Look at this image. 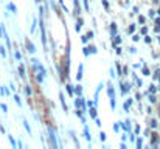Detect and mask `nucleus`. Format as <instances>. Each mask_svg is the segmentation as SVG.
Instances as JSON below:
<instances>
[{
    "instance_id": "f8f14e48",
    "label": "nucleus",
    "mask_w": 160,
    "mask_h": 149,
    "mask_svg": "<svg viewBox=\"0 0 160 149\" xmlns=\"http://www.w3.org/2000/svg\"><path fill=\"white\" fill-rule=\"evenodd\" d=\"M25 93H27V95H31V89H30V86L25 87Z\"/></svg>"
},
{
    "instance_id": "ddd939ff",
    "label": "nucleus",
    "mask_w": 160,
    "mask_h": 149,
    "mask_svg": "<svg viewBox=\"0 0 160 149\" xmlns=\"http://www.w3.org/2000/svg\"><path fill=\"white\" fill-rule=\"evenodd\" d=\"M84 135H86V138H87V140H90V135H89V131H87V127L84 129Z\"/></svg>"
},
{
    "instance_id": "7ed1b4c3",
    "label": "nucleus",
    "mask_w": 160,
    "mask_h": 149,
    "mask_svg": "<svg viewBox=\"0 0 160 149\" xmlns=\"http://www.w3.org/2000/svg\"><path fill=\"white\" fill-rule=\"evenodd\" d=\"M19 75H20V78H25V68H23V65H19Z\"/></svg>"
},
{
    "instance_id": "9d476101",
    "label": "nucleus",
    "mask_w": 160,
    "mask_h": 149,
    "mask_svg": "<svg viewBox=\"0 0 160 149\" xmlns=\"http://www.w3.org/2000/svg\"><path fill=\"white\" fill-rule=\"evenodd\" d=\"M75 92H76V95H78V97H81V93H82V90H81V86H78Z\"/></svg>"
},
{
    "instance_id": "9b49d317",
    "label": "nucleus",
    "mask_w": 160,
    "mask_h": 149,
    "mask_svg": "<svg viewBox=\"0 0 160 149\" xmlns=\"http://www.w3.org/2000/svg\"><path fill=\"white\" fill-rule=\"evenodd\" d=\"M14 57H16V59H19V61H20V57H22V56H20V53H19L17 50L14 51Z\"/></svg>"
},
{
    "instance_id": "f3484780",
    "label": "nucleus",
    "mask_w": 160,
    "mask_h": 149,
    "mask_svg": "<svg viewBox=\"0 0 160 149\" xmlns=\"http://www.w3.org/2000/svg\"><path fill=\"white\" fill-rule=\"evenodd\" d=\"M67 90H68V93H70V95H73V90H72V86H67Z\"/></svg>"
},
{
    "instance_id": "f257e3e1",
    "label": "nucleus",
    "mask_w": 160,
    "mask_h": 149,
    "mask_svg": "<svg viewBox=\"0 0 160 149\" xmlns=\"http://www.w3.org/2000/svg\"><path fill=\"white\" fill-rule=\"evenodd\" d=\"M27 48H28V51H30V53H34V51H36L34 45H33V44H31L30 41H27Z\"/></svg>"
},
{
    "instance_id": "aec40b11",
    "label": "nucleus",
    "mask_w": 160,
    "mask_h": 149,
    "mask_svg": "<svg viewBox=\"0 0 160 149\" xmlns=\"http://www.w3.org/2000/svg\"><path fill=\"white\" fill-rule=\"evenodd\" d=\"M14 99H16V102H17V104H20V99H19V97H17V95L14 97Z\"/></svg>"
},
{
    "instance_id": "f03ea898",
    "label": "nucleus",
    "mask_w": 160,
    "mask_h": 149,
    "mask_svg": "<svg viewBox=\"0 0 160 149\" xmlns=\"http://www.w3.org/2000/svg\"><path fill=\"white\" fill-rule=\"evenodd\" d=\"M73 5H75V12L79 14V12H81V9H79V2H78V0H73Z\"/></svg>"
},
{
    "instance_id": "423d86ee",
    "label": "nucleus",
    "mask_w": 160,
    "mask_h": 149,
    "mask_svg": "<svg viewBox=\"0 0 160 149\" xmlns=\"http://www.w3.org/2000/svg\"><path fill=\"white\" fill-rule=\"evenodd\" d=\"M81 78H82V65H79V73L76 75V79H78V81H79Z\"/></svg>"
},
{
    "instance_id": "a211bd4d",
    "label": "nucleus",
    "mask_w": 160,
    "mask_h": 149,
    "mask_svg": "<svg viewBox=\"0 0 160 149\" xmlns=\"http://www.w3.org/2000/svg\"><path fill=\"white\" fill-rule=\"evenodd\" d=\"M9 142H11V145H12V146H14V148H16V142H14V140H12V137H9Z\"/></svg>"
},
{
    "instance_id": "dca6fc26",
    "label": "nucleus",
    "mask_w": 160,
    "mask_h": 149,
    "mask_svg": "<svg viewBox=\"0 0 160 149\" xmlns=\"http://www.w3.org/2000/svg\"><path fill=\"white\" fill-rule=\"evenodd\" d=\"M134 30H135V25H131L129 27V33H134Z\"/></svg>"
},
{
    "instance_id": "2eb2a0df",
    "label": "nucleus",
    "mask_w": 160,
    "mask_h": 149,
    "mask_svg": "<svg viewBox=\"0 0 160 149\" xmlns=\"http://www.w3.org/2000/svg\"><path fill=\"white\" fill-rule=\"evenodd\" d=\"M101 2H103V5H104V8H106V9H109V3H107V0H101Z\"/></svg>"
},
{
    "instance_id": "6ab92c4d",
    "label": "nucleus",
    "mask_w": 160,
    "mask_h": 149,
    "mask_svg": "<svg viewBox=\"0 0 160 149\" xmlns=\"http://www.w3.org/2000/svg\"><path fill=\"white\" fill-rule=\"evenodd\" d=\"M0 92H2V93H5V95H6V93H8V90H6V89H5V87H2V90H0Z\"/></svg>"
},
{
    "instance_id": "1a4fd4ad",
    "label": "nucleus",
    "mask_w": 160,
    "mask_h": 149,
    "mask_svg": "<svg viewBox=\"0 0 160 149\" xmlns=\"http://www.w3.org/2000/svg\"><path fill=\"white\" fill-rule=\"evenodd\" d=\"M0 54H2L3 57L6 56V50H5V47H2V45H0Z\"/></svg>"
},
{
    "instance_id": "20e7f679",
    "label": "nucleus",
    "mask_w": 160,
    "mask_h": 149,
    "mask_svg": "<svg viewBox=\"0 0 160 149\" xmlns=\"http://www.w3.org/2000/svg\"><path fill=\"white\" fill-rule=\"evenodd\" d=\"M50 140H52V145H53V148H56V140H54L53 131H50Z\"/></svg>"
},
{
    "instance_id": "0eeeda50",
    "label": "nucleus",
    "mask_w": 160,
    "mask_h": 149,
    "mask_svg": "<svg viewBox=\"0 0 160 149\" xmlns=\"http://www.w3.org/2000/svg\"><path fill=\"white\" fill-rule=\"evenodd\" d=\"M8 9H11L12 12H17V8H16V6H14L12 3H9V5H8Z\"/></svg>"
},
{
    "instance_id": "412c9836",
    "label": "nucleus",
    "mask_w": 160,
    "mask_h": 149,
    "mask_svg": "<svg viewBox=\"0 0 160 149\" xmlns=\"http://www.w3.org/2000/svg\"><path fill=\"white\" fill-rule=\"evenodd\" d=\"M157 23H159V25H160V19H157Z\"/></svg>"
},
{
    "instance_id": "39448f33",
    "label": "nucleus",
    "mask_w": 160,
    "mask_h": 149,
    "mask_svg": "<svg viewBox=\"0 0 160 149\" xmlns=\"http://www.w3.org/2000/svg\"><path fill=\"white\" fill-rule=\"evenodd\" d=\"M82 27V19H78V23H76V31H79Z\"/></svg>"
},
{
    "instance_id": "6e6552de",
    "label": "nucleus",
    "mask_w": 160,
    "mask_h": 149,
    "mask_svg": "<svg viewBox=\"0 0 160 149\" xmlns=\"http://www.w3.org/2000/svg\"><path fill=\"white\" fill-rule=\"evenodd\" d=\"M90 117H92V118H93V120H95V118H97V110H95V109H93V107H92V109H90Z\"/></svg>"
},
{
    "instance_id": "4468645a",
    "label": "nucleus",
    "mask_w": 160,
    "mask_h": 149,
    "mask_svg": "<svg viewBox=\"0 0 160 149\" xmlns=\"http://www.w3.org/2000/svg\"><path fill=\"white\" fill-rule=\"evenodd\" d=\"M100 138H101V142H104V140H106V134H104V132H101V135H100Z\"/></svg>"
}]
</instances>
